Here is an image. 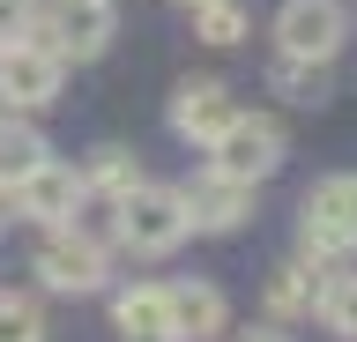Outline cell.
I'll use <instances>...</instances> for the list:
<instances>
[{
	"instance_id": "1",
	"label": "cell",
	"mask_w": 357,
	"mask_h": 342,
	"mask_svg": "<svg viewBox=\"0 0 357 342\" xmlns=\"http://www.w3.org/2000/svg\"><path fill=\"white\" fill-rule=\"evenodd\" d=\"M119 208V246L127 253H142V261H164V253H178L186 246V208H178V186H134L127 201H112Z\"/></svg>"
},
{
	"instance_id": "2",
	"label": "cell",
	"mask_w": 357,
	"mask_h": 342,
	"mask_svg": "<svg viewBox=\"0 0 357 342\" xmlns=\"http://www.w3.org/2000/svg\"><path fill=\"white\" fill-rule=\"evenodd\" d=\"M342 38H350L342 0H283V8H275V45H283V60L328 68L335 52H342Z\"/></svg>"
},
{
	"instance_id": "3",
	"label": "cell",
	"mask_w": 357,
	"mask_h": 342,
	"mask_svg": "<svg viewBox=\"0 0 357 342\" xmlns=\"http://www.w3.org/2000/svg\"><path fill=\"white\" fill-rule=\"evenodd\" d=\"M119 30L112 0H45L38 8V45H52L60 60H97Z\"/></svg>"
},
{
	"instance_id": "4",
	"label": "cell",
	"mask_w": 357,
	"mask_h": 342,
	"mask_svg": "<svg viewBox=\"0 0 357 342\" xmlns=\"http://www.w3.org/2000/svg\"><path fill=\"white\" fill-rule=\"evenodd\" d=\"M38 283L45 290H60V297H89V290H105V246L89 238V231H45V246H38Z\"/></svg>"
},
{
	"instance_id": "5",
	"label": "cell",
	"mask_w": 357,
	"mask_h": 342,
	"mask_svg": "<svg viewBox=\"0 0 357 342\" xmlns=\"http://www.w3.org/2000/svg\"><path fill=\"white\" fill-rule=\"evenodd\" d=\"M208 157H216V171H231V179H245V186H261L268 171L283 164V127H275L268 112H238V119L216 134V149H208Z\"/></svg>"
},
{
	"instance_id": "6",
	"label": "cell",
	"mask_w": 357,
	"mask_h": 342,
	"mask_svg": "<svg viewBox=\"0 0 357 342\" xmlns=\"http://www.w3.org/2000/svg\"><path fill=\"white\" fill-rule=\"evenodd\" d=\"M178 208H186V224H194V231H238L245 216H253V186L208 164L201 179L178 186Z\"/></svg>"
},
{
	"instance_id": "7",
	"label": "cell",
	"mask_w": 357,
	"mask_h": 342,
	"mask_svg": "<svg viewBox=\"0 0 357 342\" xmlns=\"http://www.w3.org/2000/svg\"><path fill=\"white\" fill-rule=\"evenodd\" d=\"M60 75H67V60L52 45H38V38H22V45L0 52V97H15L22 112L52 104V97H60Z\"/></svg>"
},
{
	"instance_id": "8",
	"label": "cell",
	"mask_w": 357,
	"mask_h": 342,
	"mask_svg": "<svg viewBox=\"0 0 357 342\" xmlns=\"http://www.w3.org/2000/svg\"><path fill=\"white\" fill-rule=\"evenodd\" d=\"M238 119V104H231V90L223 82H178V97H172V134L178 141H201V149H216V134Z\"/></svg>"
},
{
	"instance_id": "9",
	"label": "cell",
	"mask_w": 357,
	"mask_h": 342,
	"mask_svg": "<svg viewBox=\"0 0 357 342\" xmlns=\"http://www.w3.org/2000/svg\"><path fill=\"white\" fill-rule=\"evenodd\" d=\"M15 208H22V216H38V224H52V231H67V224H75V208H82V179H75L67 164H38V171L15 186Z\"/></svg>"
},
{
	"instance_id": "10",
	"label": "cell",
	"mask_w": 357,
	"mask_h": 342,
	"mask_svg": "<svg viewBox=\"0 0 357 342\" xmlns=\"http://www.w3.org/2000/svg\"><path fill=\"white\" fill-rule=\"evenodd\" d=\"M164 297H172V342H216L231 327V305L216 283H164Z\"/></svg>"
},
{
	"instance_id": "11",
	"label": "cell",
	"mask_w": 357,
	"mask_h": 342,
	"mask_svg": "<svg viewBox=\"0 0 357 342\" xmlns=\"http://www.w3.org/2000/svg\"><path fill=\"white\" fill-rule=\"evenodd\" d=\"M112 327L127 342H172V297H164V283H127L112 297Z\"/></svg>"
},
{
	"instance_id": "12",
	"label": "cell",
	"mask_w": 357,
	"mask_h": 342,
	"mask_svg": "<svg viewBox=\"0 0 357 342\" xmlns=\"http://www.w3.org/2000/svg\"><path fill=\"white\" fill-rule=\"evenodd\" d=\"M38 164H52V141L30 119H0V186H22Z\"/></svg>"
},
{
	"instance_id": "13",
	"label": "cell",
	"mask_w": 357,
	"mask_h": 342,
	"mask_svg": "<svg viewBox=\"0 0 357 342\" xmlns=\"http://www.w3.org/2000/svg\"><path fill=\"white\" fill-rule=\"evenodd\" d=\"M312 261H283V268L268 275V313L275 320H298V313H312V305H320V283H312Z\"/></svg>"
},
{
	"instance_id": "14",
	"label": "cell",
	"mask_w": 357,
	"mask_h": 342,
	"mask_svg": "<svg viewBox=\"0 0 357 342\" xmlns=\"http://www.w3.org/2000/svg\"><path fill=\"white\" fill-rule=\"evenodd\" d=\"M134 186H142V164H134V149H97L82 171V194H105V201H127Z\"/></svg>"
},
{
	"instance_id": "15",
	"label": "cell",
	"mask_w": 357,
	"mask_h": 342,
	"mask_svg": "<svg viewBox=\"0 0 357 342\" xmlns=\"http://www.w3.org/2000/svg\"><path fill=\"white\" fill-rule=\"evenodd\" d=\"M320 327L328 335H342V342H357V268H335L328 283H320Z\"/></svg>"
},
{
	"instance_id": "16",
	"label": "cell",
	"mask_w": 357,
	"mask_h": 342,
	"mask_svg": "<svg viewBox=\"0 0 357 342\" xmlns=\"http://www.w3.org/2000/svg\"><path fill=\"white\" fill-rule=\"evenodd\" d=\"M305 201H312V208H320V216H328V224L357 246V171H342V179H320Z\"/></svg>"
},
{
	"instance_id": "17",
	"label": "cell",
	"mask_w": 357,
	"mask_h": 342,
	"mask_svg": "<svg viewBox=\"0 0 357 342\" xmlns=\"http://www.w3.org/2000/svg\"><path fill=\"white\" fill-rule=\"evenodd\" d=\"M194 38L201 45H238L245 38V8L238 0H194Z\"/></svg>"
},
{
	"instance_id": "18",
	"label": "cell",
	"mask_w": 357,
	"mask_h": 342,
	"mask_svg": "<svg viewBox=\"0 0 357 342\" xmlns=\"http://www.w3.org/2000/svg\"><path fill=\"white\" fill-rule=\"evenodd\" d=\"M0 342H45V313H38V297L0 290Z\"/></svg>"
},
{
	"instance_id": "19",
	"label": "cell",
	"mask_w": 357,
	"mask_h": 342,
	"mask_svg": "<svg viewBox=\"0 0 357 342\" xmlns=\"http://www.w3.org/2000/svg\"><path fill=\"white\" fill-rule=\"evenodd\" d=\"M275 90H283L290 104H320V97H328V75L305 68V60H275Z\"/></svg>"
},
{
	"instance_id": "20",
	"label": "cell",
	"mask_w": 357,
	"mask_h": 342,
	"mask_svg": "<svg viewBox=\"0 0 357 342\" xmlns=\"http://www.w3.org/2000/svg\"><path fill=\"white\" fill-rule=\"evenodd\" d=\"M38 38V0H0V52Z\"/></svg>"
},
{
	"instance_id": "21",
	"label": "cell",
	"mask_w": 357,
	"mask_h": 342,
	"mask_svg": "<svg viewBox=\"0 0 357 342\" xmlns=\"http://www.w3.org/2000/svg\"><path fill=\"white\" fill-rule=\"evenodd\" d=\"M15 216H22V208H15V186H0V231L15 224Z\"/></svg>"
},
{
	"instance_id": "22",
	"label": "cell",
	"mask_w": 357,
	"mask_h": 342,
	"mask_svg": "<svg viewBox=\"0 0 357 342\" xmlns=\"http://www.w3.org/2000/svg\"><path fill=\"white\" fill-rule=\"evenodd\" d=\"M238 342H290V335H275V327H253V335H238Z\"/></svg>"
},
{
	"instance_id": "23",
	"label": "cell",
	"mask_w": 357,
	"mask_h": 342,
	"mask_svg": "<svg viewBox=\"0 0 357 342\" xmlns=\"http://www.w3.org/2000/svg\"><path fill=\"white\" fill-rule=\"evenodd\" d=\"M186 8H194V0H186Z\"/></svg>"
}]
</instances>
